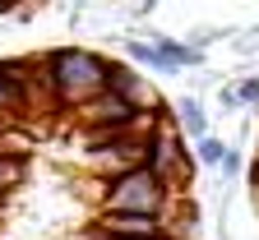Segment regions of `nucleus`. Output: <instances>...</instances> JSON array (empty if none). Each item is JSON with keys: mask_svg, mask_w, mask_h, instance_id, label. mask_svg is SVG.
<instances>
[{"mask_svg": "<svg viewBox=\"0 0 259 240\" xmlns=\"http://www.w3.org/2000/svg\"><path fill=\"white\" fill-rule=\"evenodd\" d=\"M125 51H130V60H139V65H148V70H157V74H171V65H167V56H162L153 42H139V37H130L125 42Z\"/></svg>", "mask_w": 259, "mask_h": 240, "instance_id": "9b49d317", "label": "nucleus"}, {"mask_svg": "<svg viewBox=\"0 0 259 240\" xmlns=\"http://www.w3.org/2000/svg\"><path fill=\"white\" fill-rule=\"evenodd\" d=\"M157 180L176 185V176L190 180V157H185V134L176 129V120H157L148 134V162H144Z\"/></svg>", "mask_w": 259, "mask_h": 240, "instance_id": "7ed1b4c3", "label": "nucleus"}, {"mask_svg": "<svg viewBox=\"0 0 259 240\" xmlns=\"http://www.w3.org/2000/svg\"><path fill=\"white\" fill-rule=\"evenodd\" d=\"M107 92L125 97V102H130V107H135L139 116H144V111H148V116L157 111V92L148 88V79H139L135 70H125V65H111V88H107Z\"/></svg>", "mask_w": 259, "mask_h": 240, "instance_id": "423d86ee", "label": "nucleus"}, {"mask_svg": "<svg viewBox=\"0 0 259 240\" xmlns=\"http://www.w3.org/2000/svg\"><path fill=\"white\" fill-rule=\"evenodd\" d=\"M148 120H157V116H139V111L130 107L125 97H116V92H102V97H93L88 107H79V125H83L88 134H116V129H139V125H148Z\"/></svg>", "mask_w": 259, "mask_h": 240, "instance_id": "20e7f679", "label": "nucleus"}, {"mask_svg": "<svg viewBox=\"0 0 259 240\" xmlns=\"http://www.w3.org/2000/svg\"><path fill=\"white\" fill-rule=\"evenodd\" d=\"M176 129H181V134H190L194 143H199V139H208V125H204V107H199L194 97H181V102H176Z\"/></svg>", "mask_w": 259, "mask_h": 240, "instance_id": "6e6552de", "label": "nucleus"}, {"mask_svg": "<svg viewBox=\"0 0 259 240\" xmlns=\"http://www.w3.org/2000/svg\"><path fill=\"white\" fill-rule=\"evenodd\" d=\"M162 56H167V65L171 70H181V65H199L204 60V51L199 46H190V42H176V37H148Z\"/></svg>", "mask_w": 259, "mask_h": 240, "instance_id": "9d476101", "label": "nucleus"}, {"mask_svg": "<svg viewBox=\"0 0 259 240\" xmlns=\"http://www.w3.org/2000/svg\"><path fill=\"white\" fill-rule=\"evenodd\" d=\"M28 180V153L23 148H0V203Z\"/></svg>", "mask_w": 259, "mask_h": 240, "instance_id": "0eeeda50", "label": "nucleus"}, {"mask_svg": "<svg viewBox=\"0 0 259 240\" xmlns=\"http://www.w3.org/2000/svg\"><path fill=\"white\" fill-rule=\"evenodd\" d=\"M236 102H259V79H245L236 88Z\"/></svg>", "mask_w": 259, "mask_h": 240, "instance_id": "ddd939ff", "label": "nucleus"}, {"mask_svg": "<svg viewBox=\"0 0 259 240\" xmlns=\"http://www.w3.org/2000/svg\"><path fill=\"white\" fill-rule=\"evenodd\" d=\"M19 111H28V92L5 74V70H0V129H5Z\"/></svg>", "mask_w": 259, "mask_h": 240, "instance_id": "1a4fd4ad", "label": "nucleus"}, {"mask_svg": "<svg viewBox=\"0 0 259 240\" xmlns=\"http://www.w3.org/2000/svg\"><path fill=\"white\" fill-rule=\"evenodd\" d=\"M93 231L120 235V240H181V235L171 231V222H162V217H139V213H97Z\"/></svg>", "mask_w": 259, "mask_h": 240, "instance_id": "39448f33", "label": "nucleus"}, {"mask_svg": "<svg viewBox=\"0 0 259 240\" xmlns=\"http://www.w3.org/2000/svg\"><path fill=\"white\" fill-rule=\"evenodd\" d=\"M194 148H199V162H204V166H222V162H227V153H232L222 139H213V134H208V139H199Z\"/></svg>", "mask_w": 259, "mask_h": 240, "instance_id": "f8f14e48", "label": "nucleus"}, {"mask_svg": "<svg viewBox=\"0 0 259 240\" xmlns=\"http://www.w3.org/2000/svg\"><path fill=\"white\" fill-rule=\"evenodd\" d=\"M42 65H47V79L56 92V107L79 111L111 88V60L88 46H56L51 56H42Z\"/></svg>", "mask_w": 259, "mask_h": 240, "instance_id": "f257e3e1", "label": "nucleus"}, {"mask_svg": "<svg viewBox=\"0 0 259 240\" xmlns=\"http://www.w3.org/2000/svg\"><path fill=\"white\" fill-rule=\"evenodd\" d=\"M171 208V185L157 180L148 166H135L116 180H102V213H139V217H162Z\"/></svg>", "mask_w": 259, "mask_h": 240, "instance_id": "f03ea898", "label": "nucleus"}]
</instances>
